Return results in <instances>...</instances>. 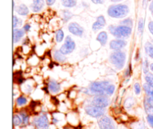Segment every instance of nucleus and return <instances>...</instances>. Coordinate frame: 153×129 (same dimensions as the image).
Masks as SVG:
<instances>
[{
  "label": "nucleus",
  "instance_id": "obj_1",
  "mask_svg": "<svg viewBox=\"0 0 153 129\" xmlns=\"http://www.w3.org/2000/svg\"><path fill=\"white\" fill-rule=\"evenodd\" d=\"M129 7L127 4H112L108 8L107 13L110 17L115 19H122L129 13Z\"/></svg>",
  "mask_w": 153,
  "mask_h": 129
},
{
  "label": "nucleus",
  "instance_id": "obj_2",
  "mask_svg": "<svg viewBox=\"0 0 153 129\" xmlns=\"http://www.w3.org/2000/svg\"><path fill=\"white\" fill-rule=\"evenodd\" d=\"M108 31L117 39H126L131 36L132 28L123 25H110L108 26Z\"/></svg>",
  "mask_w": 153,
  "mask_h": 129
},
{
  "label": "nucleus",
  "instance_id": "obj_3",
  "mask_svg": "<svg viewBox=\"0 0 153 129\" xmlns=\"http://www.w3.org/2000/svg\"><path fill=\"white\" fill-rule=\"evenodd\" d=\"M109 61L117 70H122L126 61V54L123 51H114L111 54Z\"/></svg>",
  "mask_w": 153,
  "mask_h": 129
},
{
  "label": "nucleus",
  "instance_id": "obj_4",
  "mask_svg": "<svg viewBox=\"0 0 153 129\" xmlns=\"http://www.w3.org/2000/svg\"><path fill=\"white\" fill-rule=\"evenodd\" d=\"M110 84L108 81L92 82L89 86L90 92L94 95H106V90Z\"/></svg>",
  "mask_w": 153,
  "mask_h": 129
},
{
  "label": "nucleus",
  "instance_id": "obj_5",
  "mask_svg": "<svg viewBox=\"0 0 153 129\" xmlns=\"http://www.w3.org/2000/svg\"><path fill=\"white\" fill-rule=\"evenodd\" d=\"M76 43L74 40L70 37V35H67L64 40V43L61 46L59 50L62 52L64 55H67L71 54L76 49Z\"/></svg>",
  "mask_w": 153,
  "mask_h": 129
},
{
  "label": "nucleus",
  "instance_id": "obj_6",
  "mask_svg": "<svg viewBox=\"0 0 153 129\" xmlns=\"http://www.w3.org/2000/svg\"><path fill=\"white\" fill-rule=\"evenodd\" d=\"M85 112L91 117L100 118L104 116L105 113V109L91 104L85 107Z\"/></svg>",
  "mask_w": 153,
  "mask_h": 129
},
{
  "label": "nucleus",
  "instance_id": "obj_7",
  "mask_svg": "<svg viewBox=\"0 0 153 129\" xmlns=\"http://www.w3.org/2000/svg\"><path fill=\"white\" fill-rule=\"evenodd\" d=\"M110 99L106 95H95L91 101V105L98 106V107L105 108L109 105Z\"/></svg>",
  "mask_w": 153,
  "mask_h": 129
},
{
  "label": "nucleus",
  "instance_id": "obj_8",
  "mask_svg": "<svg viewBox=\"0 0 153 129\" xmlns=\"http://www.w3.org/2000/svg\"><path fill=\"white\" fill-rule=\"evenodd\" d=\"M33 124L37 129H48L49 124L47 115L41 114L36 117L33 121Z\"/></svg>",
  "mask_w": 153,
  "mask_h": 129
},
{
  "label": "nucleus",
  "instance_id": "obj_9",
  "mask_svg": "<svg viewBox=\"0 0 153 129\" xmlns=\"http://www.w3.org/2000/svg\"><path fill=\"white\" fill-rule=\"evenodd\" d=\"M99 126L100 129H116L113 120L110 117L106 116H102L98 120Z\"/></svg>",
  "mask_w": 153,
  "mask_h": 129
},
{
  "label": "nucleus",
  "instance_id": "obj_10",
  "mask_svg": "<svg viewBox=\"0 0 153 129\" xmlns=\"http://www.w3.org/2000/svg\"><path fill=\"white\" fill-rule=\"evenodd\" d=\"M68 31L72 34H73V35L77 36V37H82L83 36L84 32H85V30H84L83 27L81 26L79 23H77L76 22H70L69 24Z\"/></svg>",
  "mask_w": 153,
  "mask_h": 129
},
{
  "label": "nucleus",
  "instance_id": "obj_11",
  "mask_svg": "<svg viewBox=\"0 0 153 129\" xmlns=\"http://www.w3.org/2000/svg\"><path fill=\"white\" fill-rule=\"evenodd\" d=\"M127 45V42L124 39L113 40L109 43V47L114 51H121Z\"/></svg>",
  "mask_w": 153,
  "mask_h": 129
},
{
  "label": "nucleus",
  "instance_id": "obj_12",
  "mask_svg": "<svg viewBox=\"0 0 153 129\" xmlns=\"http://www.w3.org/2000/svg\"><path fill=\"white\" fill-rule=\"evenodd\" d=\"M106 25V20L105 18L102 15H100V16H97V20L93 23L92 25V30L94 32H97V31H100L102 28H104L105 25Z\"/></svg>",
  "mask_w": 153,
  "mask_h": 129
},
{
  "label": "nucleus",
  "instance_id": "obj_13",
  "mask_svg": "<svg viewBox=\"0 0 153 129\" xmlns=\"http://www.w3.org/2000/svg\"><path fill=\"white\" fill-rule=\"evenodd\" d=\"M47 87L49 89V91L53 94H56L60 92L61 89V84L57 81L51 79L47 83Z\"/></svg>",
  "mask_w": 153,
  "mask_h": 129
},
{
  "label": "nucleus",
  "instance_id": "obj_14",
  "mask_svg": "<svg viewBox=\"0 0 153 129\" xmlns=\"http://www.w3.org/2000/svg\"><path fill=\"white\" fill-rule=\"evenodd\" d=\"M35 81L33 80L32 79H25V82L21 85V88L24 90L26 93H30L34 89V87L35 86Z\"/></svg>",
  "mask_w": 153,
  "mask_h": 129
},
{
  "label": "nucleus",
  "instance_id": "obj_15",
  "mask_svg": "<svg viewBox=\"0 0 153 129\" xmlns=\"http://www.w3.org/2000/svg\"><path fill=\"white\" fill-rule=\"evenodd\" d=\"M45 2L44 0H33L32 4H31V9L34 13H39L43 10L44 7Z\"/></svg>",
  "mask_w": 153,
  "mask_h": 129
},
{
  "label": "nucleus",
  "instance_id": "obj_16",
  "mask_svg": "<svg viewBox=\"0 0 153 129\" xmlns=\"http://www.w3.org/2000/svg\"><path fill=\"white\" fill-rule=\"evenodd\" d=\"M13 7H14L15 12L20 16H27L29 13V9L25 4H20L18 6H16L14 3Z\"/></svg>",
  "mask_w": 153,
  "mask_h": 129
},
{
  "label": "nucleus",
  "instance_id": "obj_17",
  "mask_svg": "<svg viewBox=\"0 0 153 129\" xmlns=\"http://www.w3.org/2000/svg\"><path fill=\"white\" fill-rule=\"evenodd\" d=\"M52 58H53L54 61H56L58 64H64L67 61L66 55H64L60 50L54 51V52L52 53Z\"/></svg>",
  "mask_w": 153,
  "mask_h": 129
},
{
  "label": "nucleus",
  "instance_id": "obj_18",
  "mask_svg": "<svg viewBox=\"0 0 153 129\" xmlns=\"http://www.w3.org/2000/svg\"><path fill=\"white\" fill-rule=\"evenodd\" d=\"M25 32L23 29L21 28H13V43L16 44L20 41L25 36Z\"/></svg>",
  "mask_w": 153,
  "mask_h": 129
},
{
  "label": "nucleus",
  "instance_id": "obj_19",
  "mask_svg": "<svg viewBox=\"0 0 153 129\" xmlns=\"http://www.w3.org/2000/svg\"><path fill=\"white\" fill-rule=\"evenodd\" d=\"M26 61L27 64H28L30 67H36V66H37L40 63V59L38 55L32 53L30 54Z\"/></svg>",
  "mask_w": 153,
  "mask_h": 129
},
{
  "label": "nucleus",
  "instance_id": "obj_20",
  "mask_svg": "<svg viewBox=\"0 0 153 129\" xmlns=\"http://www.w3.org/2000/svg\"><path fill=\"white\" fill-rule=\"evenodd\" d=\"M25 81V78L22 76V71L16 70L13 73V82L18 85H21Z\"/></svg>",
  "mask_w": 153,
  "mask_h": 129
},
{
  "label": "nucleus",
  "instance_id": "obj_21",
  "mask_svg": "<svg viewBox=\"0 0 153 129\" xmlns=\"http://www.w3.org/2000/svg\"><path fill=\"white\" fill-rule=\"evenodd\" d=\"M108 33L106 31L100 32L97 37V40L100 43L102 46H105L108 42Z\"/></svg>",
  "mask_w": 153,
  "mask_h": 129
},
{
  "label": "nucleus",
  "instance_id": "obj_22",
  "mask_svg": "<svg viewBox=\"0 0 153 129\" xmlns=\"http://www.w3.org/2000/svg\"><path fill=\"white\" fill-rule=\"evenodd\" d=\"M143 88L145 93H146V96L153 102V87L146 82L143 85Z\"/></svg>",
  "mask_w": 153,
  "mask_h": 129
},
{
  "label": "nucleus",
  "instance_id": "obj_23",
  "mask_svg": "<svg viewBox=\"0 0 153 129\" xmlns=\"http://www.w3.org/2000/svg\"><path fill=\"white\" fill-rule=\"evenodd\" d=\"M144 109L145 111L148 113V114H152L153 115V102L151 101L149 99L146 97L144 99Z\"/></svg>",
  "mask_w": 153,
  "mask_h": 129
},
{
  "label": "nucleus",
  "instance_id": "obj_24",
  "mask_svg": "<svg viewBox=\"0 0 153 129\" xmlns=\"http://www.w3.org/2000/svg\"><path fill=\"white\" fill-rule=\"evenodd\" d=\"M144 49L146 53L147 54L148 56L153 59V44L151 42H146L145 43Z\"/></svg>",
  "mask_w": 153,
  "mask_h": 129
},
{
  "label": "nucleus",
  "instance_id": "obj_25",
  "mask_svg": "<svg viewBox=\"0 0 153 129\" xmlns=\"http://www.w3.org/2000/svg\"><path fill=\"white\" fill-rule=\"evenodd\" d=\"M61 14H62V20L64 23L68 22L73 17V13L69 10H63Z\"/></svg>",
  "mask_w": 153,
  "mask_h": 129
},
{
  "label": "nucleus",
  "instance_id": "obj_26",
  "mask_svg": "<svg viewBox=\"0 0 153 129\" xmlns=\"http://www.w3.org/2000/svg\"><path fill=\"white\" fill-rule=\"evenodd\" d=\"M61 4L64 7L71 8L77 4V0H61Z\"/></svg>",
  "mask_w": 153,
  "mask_h": 129
},
{
  "label": "nucleus",
  "instance_id": "obj_27",
  "mask_svg": "<svg viewBox=\"0 0 153 129\" xmlns=\"http://www.w3.org/2000/svg\"><path fill=\"white\" fill-rule=\"evenodd\" d=\"M64 39V32L63 29L59 28L55 32V41L57 43H61Z\"/></svg>",
  "mask_w": 153,
  "mask_h": 129
},
{
  "label": "nucleus",
  "instance_id": "obj_28",
  "mask_svg": "<svg viewBox=\"0 0 153 129\" xmlns=\"http://www.w3.org/2000/svg\"><path fill=\"white\" fill-rule=\"evenodd\" d=\"M27 102H28V99H27L26 97L23 95L18 97L16 100V105L19 106V107H22V106L25 105L27 104Z\"/></svg>",
  "mask_w": 153,
  "mask_h": 129
},
{
  "label": "nucleus",
  "instance_id": "obj_29",
  "mask_svg": "<svg viewBox=\"0 0 153 129\" xmlns=\"http://www.w3.org/2000/svg\"><path fill=\"white\" fill-rule=\"evenodd\" d=\"M134 105V99L131 97L127 98L124 102V107L126 109H131Z\"/></svg>",
  "mask_w": 153,
  "mask_h": 129
},
{
  "label": "nucleus",
  "instance_id": "obj_30",
  "mask_svg": "<svg viewBox=\"0 0 153 129\" xmlns=\"http://www.w3.org/2000/svg\"><path fill=\"white\" fill-rule=\"evenodd\" d=\"M13 125H14L15 127L19 126V125L22 123V117H21V116H19L18 114L13 115Z\"/></svg>",
  "mask_w": 153,
  "mask_h": 129
},
{
  "label": "nucleus",
  "instance_id": "obj_31",
  "mask_svg": "<svg viewBox=\"0 0 153 129\" xmlns=\"http://www.w3.org/2000/svg\"><path fill=\"white\" fill-rule=\"evenodd\" d=\"M149 61H148L147 59H145L144 61H143V64H142V70H143V73H144L145 75H146L147 73H149Z\"/></svg>",
  "mask_w": 153,
  "mask_h": 129
},
{
  "label": "nucleus",
  "instance_id": "obj_32",
  "mask_svg": "<svg viewBox=\"0 0 153 129\" xmlns=\"http://www.w3.org/2000/svg\"><path fill=\"white\" fill-rule=\"evenodd\" d=\"M20 116L22 119V123L23 125H26L29 123V115L26 113V112H20Z\"/></svg>",
  "mask_w": 153,
  "mask_h": 129
},
{
  "label": "nucleus",
  "instance_id": "obj_33",
  "mask_svg": "<svg viewBox=\"0 0 153 129\" xmlns=\"http://www.w3.org/2000/svg\"><path fill=\"white\" fill-rule=\"evenodd\" d=\"M22 25V20L16 16V15L13 16V28H19L21 25Z\"/></svg>",
  "mask_w": 153,
  "mask_h": 129
},
{
  "label": "nucleus",
  "instance_id": "obj_34",
  "mask_svg": "<svg viewBox=\"0 0 153 129\" xmlns=\"http://www.w3.org/2000/svg\"><path fill=\"white\" fill-rule=\"evenodd\" d=\"M144 19L143 18H140L138 21V25H137V30L140 34H142L143 32V29H144Z\"/></svg>",
  "mask_w": 153,
  "mask_h": 129
},
{
  "label": "nucleus",
  "instance_id": "obj_35",
  "mask_svg": "<svg viewBox=\"0 0 153 129\" xmlns=\"http://www.w3.org/2000/svg\"><path fill=\"white\" fill-rule=\"evenodd\" d=\"M120 25H126V26L132 28L133 25H134V22H133V19H131V18H126V19H123V21H121Z\"/></svg>",
  "mask_w": 153,
  "mask_h": 129
},
{
  "label": "nucleus",
  "instance_id": "obj_36",
  "mask_svg": "<svg viewBox=\"0 0 153 129\" xmlns=\"http://www.w3.org/2000/svg\"><path fill=\"white\" fill-rule=\"evenodd\" d=\"M131 74H132V66H131V64H129L128 67L126 68V70L124 72V77L126 79H129L131 77Z\"/></svg>",
  "mask_w": 153,
  "mask_h": 129
},
{
  "label": "nucleus",
  "instance_id": "obj_37",
  "mask_svg": "<svg viewBox=\"0 0 153 129\" xmlns=\"http://www.w3.org/2000/svg\"><path fill=\"white\" fill-rule=\"evenodd\" d=\"M115 89H116V87H115V85H112V84H110V85H108V87L107 90H106V95H107L108 96H111L112 94L114 93Z\"/></svg>",
  "mask_w": 153,
  "mask_h": 129
},
{
  "label": "nucleus",
  "instance_id": "obj_38",
  "mask_svg": "<svg viewBox=\"0 0 153 129\" xmlns=\"http://www.w3.org/2000/svg\"><path fill=\"white\" fill-rule=\"evenodd\" d=\"M145 81L147 84L150 85L151 86L153 87V74L152 73H147L145 76Z\"/></svg>",
  "mask_w": 153,
  "mask_h": 129
},
{
  "label": "nucleus",
  "instance_id": "obj_39",
  "mask_svg": "<svg viewBox=\"0 0 153 129\" xmlns=\"http://www.w3.org/2000/svg\"><path fill=\"white\" fill-rule=\"evenodd\" d=\"M134 93H135L136 95H140V93H141V86H140V85L139 82H136V83L134 84Z\"/></svg>",
  "mask_w": 153,
  "mask_h": 129
},
{
  "label": "nucleus",
  "instance_id": "obj_40",
  "mask_svg": "<svg viewBox=\"0 0 153 129\" xmlns=\"http://www.w3.org/2000/svg\"><path fill=\"white\" fill-rule=\"evenodd\" d=\"M146 120L149 125L153 128V115L152 114H148L147 117H146Z\"/></svg>",
  "mask_w": 153,
  "mask_h": 129
},
{
  "label": "nucleus",
  "instance_id": "obj_41",
  "mask_svg": "<svg viewBox=\"0 0 153 129\" xmlns=\"http://www.w3.org/2000/svg\"><path fill=\"white\" fill-rule=\"evenodd\" d=\"M31 25H30L29 23H25V25H23V27H22V29L25 31V33L28 32V31H30V30H31Z\"/></svg>",
  "mask_w": 153,
  "mask_h": 129
},
{
  "label": "nucleus",
  "instance_id": "obj_42",
  "mask_svg": "<svg viewBox=\"0 0 153 129\" xmlns=\"http://www.w3.org/2000/svg\"><path fill=\"white\" fill-rule=\"evenodd\" d=\"M148 28H149V32L153 35V21H151V22H149V24H148Z\"/></svg>",
  "mask_w": 153,
  "mask_h": 129
},
{
  "label": "nucleus",
  "instance_id": "obj_43",
  "mask_svg": "<svg viewBox=\"0 0 153 129\" xmlns=\"http://www.w3.org/2000/svg\"><path fill=\"white\" fill-rule=\"evenodd\" d=\"M94 4H102L106 1V0H91Z\"/></svg>",
  "mask_w": 153,
  "mask_h": 129
},
{
  "label": "nucleus",
  "instance_id": "obj_44",
  "mask_svg": "<svg viewBox=\"0 0 153 129\" xmlns=\"http://www.w3.org/2000/svg\"><path fill=\"white\" fill-rule=\"evenodd\" d=\"M45 1H46V4L48 6H52L55 4L56 0H45Z\"/></svg>",
  "mask_w": 153,
  "mask_h": 129
},
{
  "label": "nucleus",
  "instance_id": "obj_45",
  "mask_svg": "<svg viewBox=\"0 0 153 129\" xmlns=\"http://www.w3.org/2000/svg\"><path fill=\"white\" fill-rule=\"evenodd\" d=\"M149 10H150L151 13H152V16H153V0H152V1L150 2V4H149Z\"/></svg>",
  "mask_w": 153,
  "mask_h": 129
},
{
  "label": "nucleus",
  "instance_id": "obj_46",
  "mask_svg": "<svg viewBox=\"0 0 153 129\" xmlns=\"http://www.w3.org/2000/svg\"><path fill=\"white\" fill-rule=\"evenodd\" d=\"M148 2H149V0H143V7L144 8H146V6H147Z\"/></svg>",
  "mask_w": 153,
  "mask_h": 129
},
{
  "label": "nucleus",
  "instance_id": "obj_47",
  "mask_svg": "<svg viewBox=\"0 0 153 129\" xmlns=\"http://www.w3.org/2000/svg\"><path fill=\"white\" fill-rule=\"evenodd\" d=\"M123 1V0H111V1H112V2H120V1Z\"/></svg>",
  "mask_w": 153,
  "mask_h": 129
},
{
  "label": "nucleus",
  "instance_id": "obj_48",
  "mask_svg": "<svg viewBox=\"0 0 153 129\" xmlns=\"http://www.w3.org/2000/svg\"><path fill=\"white\" fill-rule=\"evenodd\" d=\"M149 68H150V70L152 72H153V63L150 64V66H149Z\"/></svg>",
  "mask_w": 153,
  "mask_h": 129
},
{
  "label": "nucleus",
  "instance_id": "obj_49",
  "mask_svg": "<svg viewBox=\"0 0 153 129\" xmlns=\"http://www.w3.org/2000/svg\"><path fill=\"white\" fill-rule=\"evenodd\" d=\"M64 129H73V128L70 126H65L64 128Z\"/></svg>",
  "mask_w": 153,
  "mask_h": 129
}]
</instances>
